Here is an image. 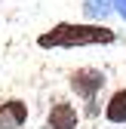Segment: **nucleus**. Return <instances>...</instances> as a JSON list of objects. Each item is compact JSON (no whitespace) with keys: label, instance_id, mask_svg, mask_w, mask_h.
Instances as JSON below:
<instances>
[{"label":"nucleus","instance_id":"7","mask_svg":"<svg viewBox=\"0 0 126 129\" xmlns=\"http://www.w3.org/2000/svg\"><path fill=\"white\" fill-rule=\"evenodd\" d=\"M111 6H114V12L120 15V19L126 22V0H111Z\"/></svg>","mask_w":126,"mask_h":129},{"label":"nucleus","instance_id":"4","mask_svg":"<svg viewBox=\"0 0 126 129\" xmlns=\"http://www.w3.org/2000/svg\"><path fill=\"white\" fill-rule=\"evenodd\" d=\"M25 123H28V105L22 99L0 102V129H22Z\"/></svg>","mask_w":126,"mask_h":129},{"label":"nucleus","instance_id":"1","mask_svg":"<svg viewBox=\"0 0 126 129\" xmlns=\"http://www.w3.org/2000/svg\"><path fill=\"white\" fill-rule=\"evenodd\" d=\"M117 31L96 22H58L37 37L40 49H83V46H111Z\"/></svg>","mask_w":126,"mask_h":129},{"label":"nucleus","instance_id":"5","mask_svg":"<svg viewBox=\"0 0 126 129\" xmlns=\"http://www.w3.org/2000/svg\"><path fill=\"white\" fill-rule=\"evenodd\" d=\"M105 120L114 126H126V86L114 89L111 99L105 102Z\"/></svg>","mask_w":126,"mask_h":129},{"label":"nucleus","instance_id":"6","mask_svg":"<svg viewBox=\"0 0 126 129\" xmlns=\"http://www.w3.org/2000/svg\"><path fill=\"white\" fill-rule=\"evenodd\" d=\"M111 12H114L111 0H83V15L89 22H96V25H105V19Z\"/></svg>","mask_w":126,"mask_h":129},{"label":"nucleus","instance_id":"2","mask_svg":"<svg viewBox=\"0 0 126 129\" xmlns=\"http://www.w3.org/2000/svg\"><path fill=\"white\" fill-rule=\"evenodd\" d=\"M105 86H108L105 71L89 68V64H86V68H77V71L68 74V89H71L83 105H86V114H89V117H96V114H99V95H102Z\"/></svg>","mask_w":126,"mask_h":129},{"label":"nucleus","instance_id":"3","mask_svg":"<svg viewBox=\"0 0 126 129\" xmlns=\"http://www.w3.org/2000/svg\"><path fill=\"white\" fill-rule=\"evenodd\" d=\"M80 126V111L71 105L68 99H52L49 111H46V123L43 129H77Z\"/></svg>","mask_w":126,"mask_h":129}]
</instances>
